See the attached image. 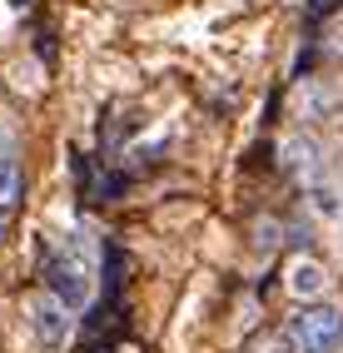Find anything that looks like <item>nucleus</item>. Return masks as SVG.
<instances>
[{"label":"nucleus","mask_w":343,"mask_h":353,"mask_svg":"<svg viewBox=\"0 0 343 353\" xmlns=\"http://www.w3.org/2000/svg\"><path fill=\"white\" fill-rule=\"evenodd\" d=\"M0 239H6V214H0Z\"/></svg>","instance_id":"nucleus-8"},{"label":"nucleus","mask_w":343,"mask_h":353,"mask_svg":"<svg viewBox=\"0 0 343 353\" xmlns=\"http://www.w3.org/2000/svg\"><path fill=\"white\" fill-rule=\"evenodd\" d=\"M25 319H30V334L40 348H65V339H70V309L55 299V294H30L25 299Z\"/></svg>","instance_id":"nucleus-3"},{"label":"nucleus","mask_w":343,"mask_h":353,"mask_svg":"<svg viewBox=\"0 0 343 353\" xmlns=\"http://www.w3.org/2000/svg\"><path fill=\"white\" fill-rule=\"evenodd\" d=\"M284 339L293 353H333L343 343V309H333V303H299Z\"/></svg>","instance_id":"nucleus-1"},{"label":"nucleus","mask_w":343,"mask_h":353,"mask_svg":"<svg viewBox=\"0 0 343 353\" xmlns=\"http://www.w3.org/2000/svg\"><path fill=\"white\" fill-rule=\"evenodd\" d=\"M20 204V164L15 150H0V214H10Z\"/></svg>","instance_id":"nucleus-5"},{"label":"nucleus","mask_w":343,"mask_h":353,"mask_svg":"<svg viewBox=\"0 0 343 353\" xmlns=\"http://www.w3.org/2000/svg\"><path fill=\"white\" fill-rule=\"evenodd\" d=\"M324 284H329V279H324V269H318L313 259H299V264L289 269V289L299 294V299H318V294H324Z\"/></svg>","instance_id":"nucleus-4"},{"label":"nucleus","mask_w":343,"mask_h":353,"mask_svg":"<svg viewBox=\"0 0 343 353\" xmlns=\"http://www.w3.org/2000/svg\"><path fill=\"white\" fill-rule=\"evenodd\" d=\"M0 150H15V139H10L6 130H0Z\"/></svg>","instance_id":"nucleus-6"},{"label":"nucleus","mask_w":343,"mask_h":353,"mask_svg":"<svg viewBox=\"0 0 343 353\" xmlns=\"http://www.w3.org/2000/svg\"><path fill=\"white\" fill-rule=\"evenodd\" d=\"M10 6H15V10H25V6H30V0H10Z\"/></svg>","instance_id":"nucleus-7"},{"label":"nucleus","mask_w":343,"mask_h":353,"mask_svg":"<svg viewBox=\"0 0 343 353\" xmlns=\"http://www.w3.org/2000/svg\"><path fill=\"white\" fill-rule=\"evenodd\" d=\"M45 294H55L70 314L95 294V274H90V259H85L80 244H65L45 259Z\"/></svg>","instance_id":"nucleus-2"}]
</instances>
